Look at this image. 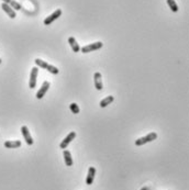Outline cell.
Masks as SVG:
<instances>
[{"mask_svg":"<svg viewBox=\"0 0 189 190\" xmlns=\"http://www.w3.org/2000/svg\"><path fill=\"white\" fill-rule=\"evenodd\" d=\"M34 62H35L37 66H39V67H41V68H44V69H46L47 72H50L51 74H53V75H57L58 72H59L57 67H55V66L51 65V64H47L46 62H44V60H40V58H37V60H34Z\"/></svg>","mask_w":189,"mask_h":190,"instance_id":"obj_1","label":"cell"},{"mask_svg":"<svg viewBox=\"0 0 189 190\" xmlns=\"http://www.w3.org/2000/svg\"><path fill=\"white\" fill-rule=\"evenodd\" d=\"M157 139V134L155 132H151L148 133L146 136H143V137H140L138 140L135 141V145L136 146H141V145H144L146 143H150V142H153L154 140Z\"/></svg>","mask_w":189,"mask_h":190,"instance_id":"obj_2","label":"cell"},{"mask_svg":"<svg viewBox=\"0 0 189 190\" xmlns=\"http://www.w3.org/2000/svg\"><path fill=\"white\" fill-rule=\"evenodd\" d=\"M103 46V43L102 42H94V43H91V44H88L86 46H82L80 48L82 53H90V52H94V51H97V50H100V48Z\"/></svg>","mask_w":189,"mask_h":190,"instance_id":"obj_3","label":"cell"},{"mask_svg":"<svg viewBox=\"0 0 189 190\" xmlns=\"http://www.w3.org/2000/svg\"><path fill=\"white\" fill-rule=\"evenodd\" d=\"M61 15H62V10L57 9L56 11H54L52 15H50L49 17L45 18V20H44V24H45V25H50V24L53 23V22L55 21L56 19H58Z\"/></svg>","mask_w":189,"mask_h":190,"instance_id":"obj_4","label":"cell"},{"mask_svg":"<svg viewBox=\"0 0 189 190\" xmlns=\"http://www.w3.org/2000/svg\"><path fill=\"white\" fill-rule=\"evenodd\" d=\"M37 74H39V68L37 67H33L31 70V74H30V82H29V86L31 89L35 88L37 86Z\"/></svg>","mask_w":189,"mask_h":190,"instance_id":"obj_5","label":"cell"},{"mask_svg":"<svg viewBox=\"0 0 189 190\" xmlns=\"http://www.w3.org/2000/svg\"><path fill=\"white\" fill-rule=\"evenodd\" d=\"M21 133H22V135H23V137H24V140L28 145L33 144V139H32L31 134H30V131H29V129H28V126L23 125L21 128Z\"/></svg>","mask_w":189,"mask_h":190,"instance_id":"obj_6","label":"cell"},{"mask_svg":"<svg viewBox=\"0 0 189 190\" xmlns=\"http://www.w3.org/2000/svg\"><path fill=\"white\" fill-rule=\"evenodd\" d=\"M75 137H76V133L74 132V131H73V132H70L69 134H68L67 136H66L65 139L62 141V143L59 144V147H61L62 149H65L66 147L68 146V144H69V143L72 142V141H73Z\"/></svg>","mask_w":189,"mask_h":190,"instance_id":"obj_7","label":"cell"},{"mask_svg":"<svg viewBox=\"0 0 189 190\" xmlns=\"http://www.w3.org/2000/svg\"><path fill=\"white\" fill-rule=\"evenodd\" d=\"M1 8H2L3 11H5L8 15H9V18H11V19H15V18L17 17V13H15V11L12 9V8L10 7L9 5L2 2V5H1Z\"/></svg>","mask_w":189,"mask_h":190,"instance_id":"obj_8","label":"cell"},{"mask_svg":"<svg viewBox=\"0 0 189 190\" xmlns=\"http://www.w3.org/2000/svg\"><path fill=\"white\" fill-rule=\"evenodd\" d=\"M49 88H50V82H44L43 85H42V87H41V89L37 92V96H35V97H37V99H42L44 96H45L46 91L49 90Z\"/></svg>","mask_w":189,"mask_h":190,"instance_id":"obj_9","label":"cell"},{"mask_svg":"<svg viewBox=\"0 0 189 190\" xmlns=\"http://www.w3.org/2000/svg\"><path fill=\"white\" fill-rule=\"evenodd\" d=\"M94 175H96V168L92 166L89 167V169H88V174H87V178H86V183H87L88 186H90L92 183H94Z\"/></svg>","mask_w":189,"mask_h":190,"instance_id":"obj_10","label":"cell"},{"mask_svg":"<svg viewBox=\"0 0 189 190\" xmlns=\"http://www.w3.org/2000/svg\"><path fill=\"white\" fill-rule=\"evenodd\" d=\"M94 87L97 90H101L102 89V79H101V74L100 73H94Z\"/></svg>","mask_w":189,"mask_h":190,"instance_id":"obj_11","label":"cell"},{"mask_svg":"<svg viewBox=\"0 0 189 190\" xmlns=\"http://www.w3.org/2000/svg\"><path fill=\"white\" fill-rule=\"evenodd\" d=\"M68 43H69L70 47H72V50H73L75 53L80 52V46L78 45L77 41H76V39L74 36H69V38H68Z\"/></svg>","mask_w":189,"mask_h":190,"instance_id":"obj_12","label":"cell"},{"mask_svg":"<svg viewBox=\"0 0 189 190\" xmlns=\"http://www.w3.org/2000/svg\"><path fill=\"white\" fill-rule=\"evenodd\" d=\"M20 146H21L20 141H6L5 142L6 148H18Z\"/></svg>","mask_w":189,"mask_h":190,"instance_id":"obj_13","label":"cell"},{"mask_svg":"<svg viewBox=\"0 0 189 190\" xmlns=\"http://www.w3.org/2000/svg\"><path fill=\"white\" fill-rule=\"evenodd\" d=\"M3 2L7 3V5H9L10 7L12 8L15 11H17V10H21V5H20L19 2H17L15 0H2Z\"/></svg>","mask_w":189,"mask_h":190,"instance_id":"obj_14","label":"cell"},{"mask_svg":"<svg viewBox=\"0 0 189 190\" xmlns=\"http://www.w3.org/2000/svg\"><path fill=\"white\" fill-rule=\"evenodd\" d=\"M64 161H65L66 166H72L73 165V158L69 151H64Z\"/></svg>","mask_w":189,"mask_h":190,"instance_id":"obj_15","label":"cell"},{"mask_svg":"<svg viewBox=\"0 0 189 190\" xmlns=\"http://www.w3.org/2000/svg\"><path fill=\"white\" fill-rule=\"evenodd\" d=\"M113 100H114V97L113 96L106 97V98L102 99V100L100 101V108H106L108 104H110L111 102H113Z\"/></svg>","mask_w":189,"mask_h":190,"instance_id":"obj_16","label":"cell"},{"mask_svg":"<svg viewBox=\"0 0 189 190\" xmlns=\"http://www.w3.org/2000/svg\"><path fill=\"white\" fill-rule=\"evenodd\" d=\"M166 2H167L168 7L170 8V10H172L173 12H178L179 8H178V5L176 3L175 0H166Z\"/></svg>","mask_w":189,"mask_h":190,"instance_id":"obj_17","label":"cell"},{"mask_svg":"<svg viewBox=\"0 0 189 190\" xmlns=\"http://www.w3.org/2000/svg\"><path fill=\"white\" fill-rule=\"evenodd\" d=\"M69 109H70V111L74 113V114H78V113H79V111H80L78 104H75V102H73V104H69Z\"/></svg>","mask_w":189,"mask_h":190,"instance_id":"obj_18","label":"cell"},{"mask_svg":"<svg viewBox=\"0 0 189 190\" xmlns=\"http://www.w3.org/2000/svg\"><path fill=\"white\" fill-rule=\"evenodd\" d=\"M141 190H150V188H148V187H144V188H142Z\"/></svg>","mask_w":189,"mask_h":190,"instance_id":"obj_19","label":"cell"},{"mask_svg":"<svg viewBox=\"0 0 189 190\" xmlns=\"http://www.w3.org/2000/svg\"><path fill=\"white\" fill-rule=\"evenodd\" d=\"M0 63H1V60H0Z\"/></svg>","mask_w":189,"mask_h":190,"instance_id":"obj_20","label":"cell"}]
</instances>
